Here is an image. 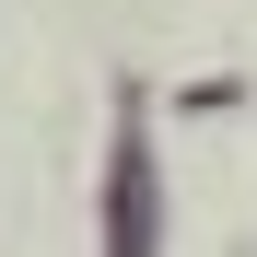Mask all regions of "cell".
<instances>
[{
	"label": "cell",
	"instance_id": "obj_1",
	"mask_svg": "<svg viewBox=\"0 0 257 257\" xmlns=\"http://www.w3.org/2000/svg\"><path fill=\"white\" fill-rule=\"evenodd\" d=\"M117 222H105V257H152V164H141V128H117Z\"/></svg>",
	"mask_w": 257,
	"mask_h": 257
}]
</instances>
